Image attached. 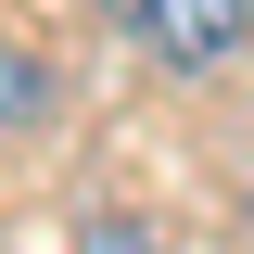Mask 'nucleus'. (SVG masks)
I'll list each match as a JSON object with an SVG mask.
<instances>
[{
	"mask_svg": "<svg viewBox=\"0 0 254 254\" xmlns=\"http://www.w3.org/2000/svg\"><path fill=\"white\" fill-rule=\"evenodd\" d=\"M76 254H165L153 216H76Z\"/></svg>",
	"mask_w": 254,
	"mask_h": 254,
	"instance_id": "3",
	"label": "nucleus"
},
{
	"mask_svg": "<svg viewBox=\"0 0 254 254\" xmlns=\"http://www.w3.org/2000/svg\"><path fill=\"white\" fill-rule=\"evenodd\" d=\"M51 102H64L51 51H26V38H0V140H26V127H51Z\"/></svg>",
	"mask_w": 254,
	"mask_h": 254,
	"instance_id": "2",
	"label": "nucleus"
},
{
	"mask_svg": "<svg viewBox=\"0 0 254 254\" xmlns=\"http://www.w3.org/2000/svg\"><path fill=\"white\" fill-rule=\"evenodd\" d=\"M102 13H115L165 76H229V64L254 51V0H102Z\"/></svg>",
	"mask_w": 254,
	"mask_h": 254,
	"instance_id": "1",
	"label": "nucleus"
},
{
	"mask_svg": "<svg viewBox=\"0 0 254 254\" xmlns=\"http://www.w3.org/2000/svg\"><path fill=\"white\" fill-rule=\"evenodd\" d=\"M242 229H254V178H242Z\"/></svg>",
	"mask_w": 254,
	"mask_h": 254,
	"instance_id": "4",
	"label": "nucleus"
}]
</instances>
